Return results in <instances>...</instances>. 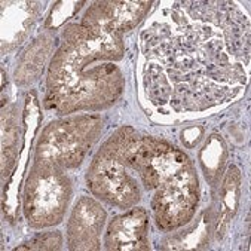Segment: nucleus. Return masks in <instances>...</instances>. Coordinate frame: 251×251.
I'll return each mask as SVG.
<instances>
[{"label": "nucleus", "instance_id": "1", "mask_svg": "<svg viewBox=\"0 0 251 251\" xmlns=\"http://www.w3.org/2000/svg\"><path fill=\"white\" fill-rule=\"evenodd\" d=\"M97 118H76L51 124L42 137L37 158L55 167H76L98 134Z\"/></svg>", "mask_w": 251, "mask_h": 251}, {"label": "nucleus", "instance_id": "2", "mask_svg": "<svg viewBox=\"0 0 251 251\" xmlns=\"http://www.w3.org/2000/svg\"><path fill=\"white\" fill-rule=\"evenodd\" d=\"M69 202L67 183L57 167L39 161L34 174L30 176L25 192V214L37 226L58 223Z\"/></svg>", "mask_w": 251, "mask_h": 251}, {"label": "nucleus", "instance_id": "3", "mask_svg": "<svg viewBox=\"0 0 251 251\" xmlns=\"http://www.w3.org/2000/svg\"><path fill=\"white\" fill-rule=\"evenodd\" d=\"M198 202V184L192 168L183 167L165 180L155 198V213L162 229H173L190 219Z\"/></svg>", "mask_w": 251, "mask_h": 251}, {"label": "nucleus", "instance_id": "4", "mask_svg": "<svg viewBox=\"0 0 251 251\" xmlns=\"http://www.w3.org/2000/svg\"><path fill=\"white\" fill-rule=\"evenodd\" d=\"M89 187L95 195L121 207L132 205L138 198L135 183L124 173L119 162L103 155L89 170Z\"/></svg>", "mask_w": 251, "mask_h": 251}, {"label": "nucleus", "instance_id": "5", "mask_svg": "<svg viewBox=\"0 0 251 251\" xmlns=\"http://www.w3.org/2000/svg\"><path fill=\"white\" fill-rule=\"evenodd\" d=\"M104 220V211H101L94 201L82 199L76 205L69 225L72 248H98V233Z\"/></svg>", "mask_w": 251, "mask_h": 251}, {"label": "nucleus", "instance_id": "6", "mask_svg": "<svg viewBox=\"0 0 251 251\" xmlns=\"http://www.w3.org/2000/svg\"><path fill=\"white\" fill-rule=\"evenodd\" d=\"M147 216L143 210H134L116 217L107 232L106 244L110 250H146Z\"/></svg>", "mask_w": 251, "mask_h": 251}, {"label": "nucleus", "instance_id": "7", "mask_svg": "<svg viewBox=\"0 0 251 251\" xmlns=\"http://www.w3.org/2000/svg\"><path fill=\"white\" fill-rule=\"evenodd\" d=\"M239 202V171L236 167H230L225 180V186L222 190V211L217 220V239H220L232 220V217L236 213Z\"/></svg>", "mask_w": 251, "mask_h": 251}, {"label": "nucleus", "instance_id": "8", "mask_svg": "<svg viewBox=\"0 0 251 251\" xmlns=\"http://www.w3.org/2000/svg\"><path fill=\"white\" fill-rule=\"evenodd\" d=\"M60 244H61V236L58 233H46V235L37 236L33 242H30V247H27V248L54 250V248H58Z\"/></svg>", "mask_w": 251, "mask_h": 251}]
</instances>
